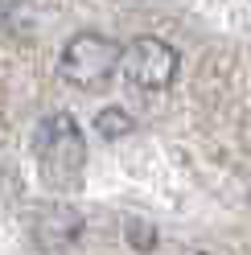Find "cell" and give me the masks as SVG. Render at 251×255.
Returning a JSON list of instances; mask_svg holds the SVG:
<instances>
[{
    "label": "cell",
    "instance_id": "obj_1",
    "mask_svg": "<svg viewBox=\"0 0 251 255\" xmlns=\"http://www.w3.org/2000/svg\"><path fill=\"white\" fill-rule=\"evenodd\" d=\"M33 156H37V169L45 185H74L78 173H83L87 161V144H83V132L78 124L66 116V111H54L45 116L33 132Z\"/></svg>",
    "mask_w": 251,
    "mask_h": 255
},
{
    "label": "cell",
    "instance_id": "obj_2",
    "mask_svg": "<svg viewBox=\"0 0 251 255\" xmlns=\"http://www.w3.org/2000/svg\"><path fill=\"white\" fill-rule=\"evenodd\" d=\"M58 70L78 91L107 87V78L120 70V45L107 41L103 33H74L58 58Z\"/></svg>",
    "mask_w": 251,
    "mask_h": 255
},
{
    "label": "cell",
    "instance_id": "obj_3",
    "mask_svg": "<svg viewBox=\"0 0 251 255\" xmlns=\"http://www.w3.org/2000/svg\"><path fill=\"white\" fill-rule=\"evenodd\" d=\"M120 70L140 91H161L177 74V50L161 37H136L128 50H120Z\"/></svg>",
    "mask_w": 251,
    "mask_h": 255
},
{
    "label": "cell",
    "instance_id": "obj_4",
    "mask_svg": "<svg viewBox=\"0 0 251 255\" xmlns=\"http://www.w3.org/2000/svg\"><path fill=\"white\" fill-rule=\"evenodd\" d=\"M95 132L103 140H124L132 132V120H128V111L124 107H103L99 116H95Z\"/></svg>",
    "mask_w": 251,
    "mask_h": 255
}]
</instances>
